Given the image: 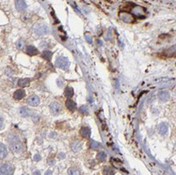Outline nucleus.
<instances>
[{
    "label": "nucleus",
    "instance_id": "f257e3e1",
    "mask_svg": "<svg viewBox=\"0 0 176 175\" xmlns=\"http://www.w3.org/2000/svg\"><path fill=\"white\" fill-rule=\"evenodd\" d=\"M10 149L14 153H20L23 151V145L19 140L18 136L16 135H11L8 139Z\"/></svg>",
    "mask_w": 176,
    "mask_h": 175
},
{
    "label": "nucleus",
    "instance_id": "f03ea898",
    "mask_svg": "<svg viewBox=\"0 0 176 175\" xmlns=\"http://www.w3.org/2000/svg\"><path fill=\"white\" fill-rule=\"evenodd\" d=\"M34 33L38 36H43L49 33V28L45 24H36L34 26Z\"/></svg>",
    "mask_w": 176,
    "mask_h": 175
},
{
    "label": "nucleus",
    "instance_id": "7ed1b4c3",
    "mask_svg": "<svg viewBox=\"0 0 176 175\" xmlns=\"http://www.w3.org/2000/svg\"><path fill=\"white\" fill-rule=\"evenodd\" d=\"M131 13H132V15H135V17L140 18V19H145L147 15L146 10L143 7L138 6V5H135L131 8Z\"/></svg>",
    "mask_w": 176,
    "mask_h": 175
},
{
    "label": "nucleus",
    "instance_id": "20e7f679",
    "mask_svg": "<svg viewBox=\"0 0 176 175\" xmlns=\"http://www.w3.org/2000/svg\"><path fill=\"white\" fill-rule=\"evenodd\" d=\"M55 65H56L57 67L66 71V70H68V69L69 68L70 62L68 60V58L59 56V57L57 58L56 60H55Z\"/></svg>",
    "mask_w": 176,
    "mask_h": 175
},
{
    "label": "nucleus",
    "instance_id": "39448f33",
    "mask_svg": "<svg viewBox=\"0 0 176 175\" xmlns=\"http://www.w3.org/2000/svg\"><path fill=\"white\" fill-rule=\"evenodd\" d=\"M119 18L123 21H124L125 23L127 24H132L135 22V18H134V16L131 15V13H129V12H120L119 14Z\"/></svg>",
    "mask_w": 176,
    "mask_h": 175
},
{
    "label": "nucleus",
    "instance_id": "423d86ee",
    "mask_svg": "<svg viewBox=\"0 0 176 175\" xmlns=\"http://www.w3.org/2000/svg\"><path fill=\"white\" fill-rule=\"evenodd\" d=\"M14 172V169L11 165L8 164H3L1 165L0 174L1 175H11Z\"/></svg>",
    "mask_w": 176,
    "mask_h": 175
},
{
    "label": "nucleus",
    "instance_id": "0eeeda50",
    "mask_svg": "<svg viewBox=\"0 0 176 175\" xmlns=\"http://www.w3.org/2000/svg\"><path fill=\"white\" fill-rule=\"evenodd\" d=\"M50 110L54 115H58L62 112V106L59 103H58L57 101H53L50 105Z\"/></svg>",
    "mask_w": 176,
    "mask_h": 175
},
{
    "label": "nucleus",
    "instance_id": "6e6552de",
    "mask_svg": "<svg viewBox=\"0 0 176 175\" xmlns=\"http://www.w3.org/2000/svg\"><path fill=\"white\" fill-rule=\"evenodd\" d=\"M27 102L31 106H38L40 104V99L37 95H32L28 98Z\"/></svg>",
    "mask_w": 176,
    "mask_h": 175
},
{
    "label": "nucleus",
    "instance_id": "1a4fd4ad",
    "mask_svg": "<svg viewBox=\"0 0 176 175\" xmlns=\"http://www.w3.org/2000/svg\"><path fill=\"white\" fill-rule=\"evenodd\" d=\"M15 8L18 12H24L27 8V4L24 0H15Z\"/></svg>",
    "mask_w": 176,
    "mask_h": 175
},
{
    "label": "nucleus",
    "instance_id": "9d476101",
    "mask_svg": "<svg viewBox=\"0 0 176 175\" xmlns=\"http://www.w3.org/2000/svg\"><path fill=\"white\" fill-rule=\"evenodd\" d=\"M70 147H71V150H72L73 152H79V151H80L81 149H82V143L80 140L73 141V142H71V143Z\"/></svg>",
    "mask_w": 176,
    "mask_h": 175
},
{
    "label": "nucleus",
    "instance_id": "9b49d317",
    "mask_svg": "<svg viewBox=\"0 0 176 175\" xmlns=\"http://www.w3.org/2000/svg\"><path fill=\"white\" fill-rule=\"evenodd\" d=\"M157 130L159 134H161V135H165L168 132V125L166 122H161L157 126Z\"/></svg>",
    "mask_w": 176,
    "mask_h": 175
},
{
    "label": "nucleus",
    "instance_id": "f8f14e48",
    "mask_svg": "<svg viewBox=\"0 0 176 175\" xmlns=\"http://www.w3.org/2000/svg\"><path fill=\"white\" fill-rule=\"evenodd\" d=\"M158 99L162 102H166L170 99V92L168 91H161L158 93Z\"/></svg>",
    "mask_w": 176,
    "mask_h": 175
},
{
    "label": "nucleus",
    "instance_id": "ddd939ff",
    "mask_svg": "<svg viewBox=\"0 0 176 175\" xmlns=\"http://www.w3.org/2000/svg\"><path fill=\"white\" fill-rule=\"evenodd\" d=\"M80 132V135L82 137L89 138L90 137V135H91V130L88 126H82Z\"/></svg>",
    "mask_w": 176,
    "mask_h": 175
},
{
    "label": "nucleus",
    "instance_id": "4468645a",
    "mask_svg": "<svg viewBox=\"0 0 176 175\" xmlns=\"http://www.w3.org/2000/svg\"><path fill=\"white\" fill-rule=\"evenodd\" d=\"M26 53L30 55V56H34L38 54V50L36 47H34V46H28L26 48Z\"/></svg>",
    "mask_w": 176,
    "mask_h": 175
},
{
    "label": "nucleus",
    "instance_id": "2eb2a0df",
    "mask_svg": "<svg viewBox=\"0 0 176 175\" xmlns=\"http://www.w3.org/2000/svg\"><path fill=\"white\" fill-rule=\"evenodd\" d=\"M25 96V92L24 89H18L14 92L13 97L15 100H21Z\"/></svg>",
    "mask_w": 176,
    "mask_h": 175
},
{
    "label": "nucleus",
    "instance_id": "dca6fc26",
    "mask_svg": "<svg viewBox=\"0 0 176 175\" xmlns=\"http://www.w3.org/2000/svg\"><path fill=\"white\" fill-rule=\"evenodd\" d=\"M89 146L90 149H95V150H98V149H102V146L100 143H98L97 141H94L93 140H91L89 143Z\"/></svg>",
    "mask_w": 176,
    "mask_h": 175
},
{
    "label": "nucleus",
    "instance_id": "f3484780",
    "mask_svg": "<svg viewBox=\"0 0 176 175\" xmlns=\"http://www.w3.org/2000/svg\"><path fill=\"white\" fill-rule=\"evenodd\" d=\"M165 54L168 57H176V45L166 50Z\"/></svg>",
    "mask_w": 176,
    "mask_h": 175
},
{
    "label": "nucleus",
    "instance_id": "a211bd4d",
    "mask_svg": "<svg viewBox=\"0 0 176 175\" xmlns=\"http://www.w3.org/2000/svg\"><path fill=\"white\" fill-rule=\"evenodd\" d=\"M66 106L69 110L74 111L75 110V108H76V104L72 100L68 99L66 101Z\"/></svg>",
    "mask_w": 176,
    "mask_h": 175
},
{
    "label": "nucleus",
    "instance_id": "6ab92c4d",
    "mask_svg": "<svg viewBox=\"0 0 176 175\" xmlns=\"http://www.w3.org/2000/svg\"><path fill=\"white\" fill-rule=\"evenodd\" d=\"M20 114L22 117H29L31 114V110L28 109L27 107H21L20 109Z\"/></svg>",
    "mask_w": 176,
    "mask_h": 175
},
{
    "label": "nucleus",
    "instance_id": "aec40b11",
    "mask_svg": "<svg viewBox=\"0 0 176 175\" xmlns=\"http://www.w3.org/2000/svg\"><path fill=\"white\" fill-rule=\"evenodd\" d=\"M30 79L29 78H24V79H20L18 81V85H19L20 87H27V86H29L30 84Z\"/></svg>",
    "mask_w": 176,
    "mask_h": 175
},
{
    "label": "nucleus",
    "instance_id": "412c9836",
    "mask_svg": "<svg viewBox=\"0 0 176 175\" xmlns=\"http://www.w3.org/2000/svg\"><path fill=\"white\" fill-rule=\"evenodd\" d=\"M52 56L53 53L50 50H44L42 52V58H45V60H47V61H50L51 58H52Z\"/></svg>",
    "mask_w": 176,
    "mask_h": 175
},
{
    "label": "nucleus",
    "instance_id": "4be33fe9",
    "mask_svg": "<svg viewBox=\"0 0 176 175\" xmlns=\"http://www.w3.org/2000/svg\"><path fill=\"white\" fill-rule=\"evenodd\" d=\"M0 153H1V158H2V159L4 158V157H6L8 153L6 146H5L3 143L0 144Z\"/></svg>",
    "mask_w": 176,
    "mask_h": 175
},
{
    "label": "nucleus",
    "instance_id": "5701e85b",
    "mask_svg": "<svg viewBox=\"0 0 176 175\" xmlns=\"http://www.w3.org/2000/svg\"><path fill=\"white\" fill-rule=\"evenodd\" d=\"M64 95L65 97H67L68 98H71L72 96L74 95V90L73 88L71 87H67L65 88V91H64Z\"/></svg>",
    "mask_w": 176,
    "mask_h": 175
},
{
    "label": "nucleus",
    "instance_id": "b1692460",
    "mask_svg": "<svg viewBox=\"0 0 176 175\" xmlns=\"http://www.w3.org/2000/svg\"><path fill=\"white\" fill-rule=\"evenodd\" d=\"M106 157H107V155H106V153L105 152H103V151H101V152H99L98 153V155H97V159L98 160H100V161H104L106 159Z\"/></svg>",
    "mask_w": 176,
    "mask_h": 175
},
{
    "label": "nucleus",
    "instance_id": "393cba45",
    "mask_svg": "<svg viewBox=\"0 0 176 175\" xmlns=\"http://www.w3.org/2000/svg\"><path fill=\"white\" fill-rule=\"evenodd\" d=\"M68 174L69 175H80V172L78 169H74V168H71L68 169Z\"/></svg>",
    "mask_w": 176,
    "mask_h": 175
},
{
    "label": "nucleus",
    "instance_id": "a878e982",
    "mask_svg": "<svg viewBox=\"0 0 176 175\" xmlns=\"http://www.w3.org/2000/svg\"><path fill=\"white\" fill-rule=\"evenodd\" d=\"M103 174L104 175H113L114 174V171L113 169L110 167H105L104 168V170H103Z\"/></svg>",
    "mask_w": 176,
    "mask_h": 175
},
{
    "label": "nucleus",
    "instance_id": "bb28decb",
    "mask_svg": "<svg viewBox=\"0 0 176 175\" xmlns=\"http://www.w3.org/2000/svg\"><path fill=\"white\" fill-rule=\"evenodd\" d=\"M79 110L83 114H87L89 113V110H88V107H87L86 106H80V109H79Z\"/></svg>",
    "mask_w": 176,
    "mask_h": 175
},
{
    "label": "nucleus",
    "instance_id": "cd10ccee",
    "mask_svg": "<svg viewBox=\"0 0 176 175\" xmlns=\"http://www.w3.org/2000/svg\"><path fill=\"white\" fill-rule=\"evenodd\" d=\"M16 46H17V48L20 49V50H22L23 48H24V42H23L22 40L20 39L19 40L18 42H16Z\"/></svg>",
    "mask_w": 176,
    "mask_h": 175
},
{
    "label": "nucleus",
    "instance_id": "c85d7f7f",
    "mask_svg": "<svg viewBox=\"0 0 176 175\" xmlns=\"http://www.w3.org/2000/svg\"><path fill=\"white\" fill-rule=\"evenodd\" d=\"M85 38H86V40H87V42H89V43H92L93 42V41H92V38H91V36L89 34H86L85 35Z\"/></svg>",
    "mask_w": 176,
    "mask_h": 175
},
{
    "label": "nucleus",
    "instance_id": "c756f323",
    "mask_svg": "<svg viewBox=\"0 0 176 175\" xmlns=\"http://www.w3.org/2000/svg\"><path fill=\"white\" fill-rule=\"evenodd\" d=\"M34 160H36V161H39V160L41 159V157L40 155L37 154V155H35V156H34Z\"/></svg>",
    "mask_w": 176,
    "mask_h": 175
},
{
    "label": "nucleus",
    "instance_id": "7c9ffc66",
    "mask_svg": "<svg viewBox=\"0 0 176 175\" xmlns=\"http://www.w3.org/2000/svg\"><path fill=\"white\" fill-rule=\"evenodd\" d=\"M45 175H52V171L51 170H47V171L45 172Z\"/></svg>",
    "mask_w": 176,
    "mask_h": 175
},
{
    "label": "nucleus",
    "instance_id": "2f4dec72",
    "mask_svg": "<svg viewBox=\"0 0 176 175\" xmlns=\"http://www.w3.org/2000/svg\"><path fill=\"white\" fill-rule=\"evenodd\" d=\"M41 174V173L39 171H36L35 173H34V175H40Z\"/></svg>",
    "mask_w": 176,
    "mask_h": 175
},
{
    "label": "nucleus",
    "instance_id": "473e14b6",
    "mask_svg": "<svg viewBox=\"0 0 176 175\" xmlns=\"http://www.w3.org/2000/svg\"><path fill=\"white\" fill-rule=\"evenodd\" d=\"M175 93H176V90H175Z\"/></svg>",
    "mask_w": 176,
    "mask_h": 175
}]
</instances>
